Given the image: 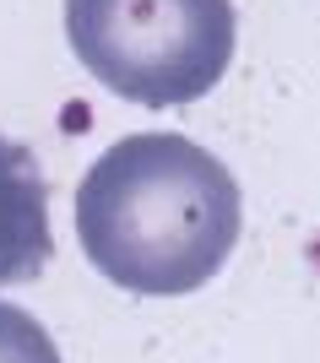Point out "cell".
I'll use <instances>...</instances> for the list:
<instances>
[{
	"mask_svg": "<svg viewBox=\"0 0 320 363\" xmlns=\"http://www.w3.org/2000/svg\"><path fill=\"white\" fill-rule=\"evenodd\" d=\"M239 179L174 130L125 136L77 184L87 260L136 298H184L228 266L239 244Z\"/></svg>",
	"mask_w": 320,
	"mask_h": 363,
	"instance_id": "cell-1",
	"label": "cell"
},
{
	"mask_svg": "<svg viewBox=\"0 0 320 363\" xmlns=\"http://www.w3.org/2000/svg\"><path fill=\"white\" fill-rule=\"evenodd\" d=\"M233 0H65V38L114 98L196 104L228 76Z\"/></svg>",
	"mask_w": 320,
	"mask_h": 363,
	"instance_id": "cell-2",
	"label": "cell"
},
{
	"mask_svg": "<svg viewBox=\"0 0 320 363\" xmlns=\"http://www.w3.org/2000/svg\"><path fill=\"white\" fill-rule=\"evenodd\" d=\"M55 255L49 233V179L22 141L0 130V288L33 282Z\"/></svg>",
	"mask_w": 320,
	"mask_h": 363,
	"instance_id": "cell-3",
	"label": "cell"
},
{
	"mask_svg": "<svg viewBox=\"0 0 320 363\" xmlns=\"http://www.w3.org/2000/svg\"><path fill=\"white\" fill-rule=\"evenodd\" d=\"M0 363H60L55 336L16 303L0 298Z\"/></svg>",
	"mask_w": 320,
	"mask_h": 363,
	"instance_id": "cell-4",
	"label": "cell"
}]
</instances>
